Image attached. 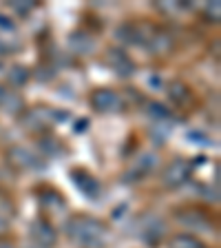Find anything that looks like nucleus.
<instances>
[{"mask_svg": "<svg viewBox=\"0 0 221 248\" xmlns=\"http://www.w3.org/2000/svg\"><path fill=\"white\" fill-rule=\"evenodd\" d=\"M67 235L77 244L88 248H98L106 242V226L93 217H71L67 222Z\"/></svg>", "mask_w": 221, "mask_h": 248, "instance_id": "f257e3e1", "label": "nucleus"}, {"mask_svg": "<svg viewBox=\"0 0 221 248\" xmlns=\"http://www.w3.org/2000/svg\"><path fill=\"white\" fill-rule=\"evenodd\" d=\"M188 175H191V166L186 164L184 160H175V162H170V164L166 166L164 184L166 186H179L188 180Z\"/></svg>", "mask_w": 221, "mask_h": 248, "instance_id": "f03ea898", "label": "nucleus"}, {"mask_svg": "<svg viewBox=\"0 0 221 248\" xmlns=\"http://www.w3.org/2000/svg\"><path fill=\"white\" fill-rule=\"evenodd\" d=\"M91 104L98 111H118L119 107V95L111 89H98L91 95Z\"/></svg>", "mask_w": 221, "mask_h": 248, "instance_id": "7ed1b4c3", "label": "nucleus"}, {"mask_svg": "<svg viewBox=\"0 0 221 248\" xmlns=\"http://www.w3.org/2000/svg\"><path fill=\"white\" fill-rule=\"evenodd\" d=\"M71 177H73V182H75V186H77V188H80V191H82L87 197L95 200V197L100 195V184L93 180V175L84 173V170H73Z\"/></svg>", "mask_w": 221, "mask_h": 248, "instance_id": "20e7f679", "label": "nucleus"}, {"mask_svg": "<svg viewBox=\"0 0 221 248\" xmlns=\"http://www.w3.org/2000/svg\"><path fill=\"white\" fill-rule=\"evenodd\" d=\"M31 235H33V239H36L38 244H42V246H51V244L56 242V231H53V226L49 222H44V219L33 222Z\"/></svg>", "mask_w": 221, "mask_h": 248, "instance_id": "39448f33", "label": "nucleus"}, {"mask_svg": "<svg viewBox=\"0 0 221 248\" xmlns=\"http://www.w3.org/2000/svg\"><path fill=\"white\" fill-rule=\"evenodd\" d=\"M106 60H108V64H111V67L119 73V76H131V73H133V69H135V64L129 60V58H126V53L118 51V49H111V51H108V56H106Z\"/></svg>", "mask_w": 221, "mask_h": 248, "instance_id": "423d86ee", "label": "nucleus"}, {"mask_svg": "<svg viewBox=\"0 0 221 248\" xmlns=\"http://www.w3.org/2000/svg\"><path fill=\"white\" fill-rule=\"evenodd\" d=\"M9 160L14 162L15 166H20V169H36V166H40L38 164V157L27 149H11Z\"/></svg>", "mask_w": 221, "mask_h": 248, "instance_id": "0eeeda50", "label": "nucleus"}, {"mask_svg": "<svg viewBox=\"0 0 221 248\" xmlns=\"http://www.w3.org/2000/svg\"><path fill=\"white\" fill-rule=\"evenodd\" d=\"M69 46H71L75 53H88V51H93L95 49V45H93V40H91V36H87V33H73L71 38H69Z\"/></svg>", "mask_w": 221, "mask_h": 248, "instance_id": "6e6552de", "label": "nucleus"}, {"mask_svg": "<svg viewBox=\"0 0 221 248\" xmlns=\"http://www.w3.org/2000/svg\"><path fill=\"white\" fill-rule=\"evenodd\" d=\"M170 248H206V246L199 239L191 237V235H179V237H175L170 242Z\"/></svg>", "mask_w": 221, "mask_h": 248, "instance_id": "1a4fd4ad", "label": "nucleus"}, {"mask_svg": "<svg viewBox=\"0 0 221 248\" xmlns=\"http://www.w3.org/2000/svg\"><path fill=\"white\" fill-rule=\"evenodd\" d=\"M155 169V155H144L142 160H139L137 164V173H142V175H146L148 170Z\"/></svg>", "mask_w": 221, "mask_h": 248, "instance_id": "9d476101", "label": "nucleus"}, {"mask_svg": "<svg viewBox=\"0 0 221 248\" xmlns=\"http://www.w3.org/2000/svg\"><path fill=\"white\" fill-rule=\"evenodd\" d=\"M27 78H29V73H27L22 67H14V69H11V73H9V80L14 84H25Z\"/></svg>", "mask_w": 221, "mask_h": 248, "instance_id": "9b49d317", "label": "nucleus"}, {"mask_svg": "<svg viewBox=\"0 0 221 248\" xmlns=\"http://www.w3.org/2000/svg\"><path fill=\"white\" fill-rule=\"evenodd\" d=\"M150 113L157 115V118H168V111H166V107H162V104H150Z\"/></svg>", "mask_w": 221, "mask_h": 248, "instance_id": "f8f14e48", "label": "nucleus"}, {"mask_svg": "<svg viewBox=\"0 0 221 248\" xmlns=\"http://www.w3.org/2000/svg\"><path fill=\"white\" fill-rule=\"evenodd\" d=\"M208 14H215V20L219 18V2H215V5H208Z\"/></svg>", "mask_w": 221, "mask_h": 248, "instance_id": "ddd939ff", "label": "nucleus"}, {"mask_svg": "<svg viewBox=\"0 0 221 248\" xmlns=\"http://www.w3.org/2000/svg\"><path fill=\"white\" fill-rule=\"evenodd\" d=\"M7 226H9V222H7L5 217L0 215V232H5V231H7Z\"/></svg>", "mask_w": 221, "mask_h": 248, "instance_id": "4468645a", "label": "nucleus"}, {"mask_svg": "<svg viewBox=\"0 0 221 248\" xmlns=\"http://www.w3.org/2000/svg\"><path fill=\"white\" fill-rule=\"evenodd\" d=\"M5 98H7V91L0 87V102H5Z\"/></svg>", "mask_w": 221, "mask_h": 248, "instance_id": "2eb2a0df", "label": "nucleus"}, {"mask_svg": "<svg viewBox=\"0 0 221 248\" xmlns=\"http://www.w3.org/2000/svg\"><path fill=\"white\" fill-rule=\"evenodd\" d=\"M0 248H14L9 242H0Z\"/></svg>", "mask_w": 221, "mask_h": 248, "instance_id": "dca6fc26", "label": "nucleus"}]
</instances>
